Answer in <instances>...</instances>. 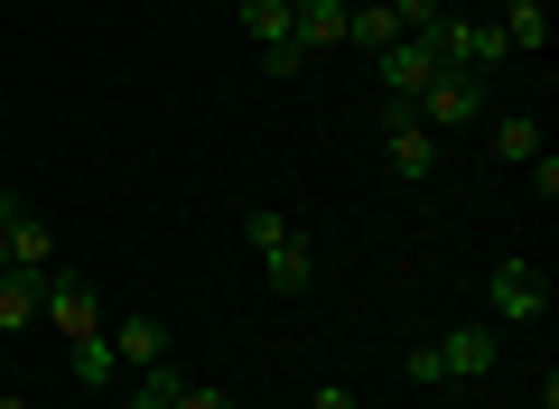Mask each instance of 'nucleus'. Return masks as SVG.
Here are the masks:
<instances>
[{
	"instance_id": "1",
	"label": "nucleus",
	"mask_w": 559,
	"mask_h": 409,
	"mask_svg": "<svg viewBox=\"0 0 559 409\" xmlns=\"http://www.w3.org/2000/svg\"><path fill=\"white\" fill-rule=\"evenodd\" d=\"M242 233H252V252H261V279H271L280 298H299L308 279H318V242H308L289 215H280V205H242Z\"/></svg>"
},
{
	"instance_id": "2",
	"label": "nucleus",
	"mask_w": 559,
	"mask_h": 409,
	"mask_svg": "<svg viewBox=\"0 0 559 409\" xmlns=\"http://www.w3.org/2000/svg\"><path fill=\"white\" fill-rule=\"evenodd\" d=\"M429 28H439V20H429ZM429 28H401V38L373 57V65H382V103H392V112H411V103L448 75V65H439V38H429Z\"/></svg>"
},
{
	"instance_id": "3",
	"label": "nucleus",
	"mask_w": 559,
	"mask_h": 409,
	"mask_svg": "<svg viewBox=\"0 0 559 409\" xmlns=\"http://www.w3.org/2000/svg\"><path fill=\"white\" fill-rule=\"evenodd\" d=\"M429 38H439V65H448V75H476V84L513 57V47H503V28H495V20H466V10H439V28H429Z\"/></svg>"
},
{
	"instance_id": "4",
	"label": "nucleus",
	"mask_w": 559,
	"mask_h": 409,
	"mask_svg": "<svg viewBox=\"0 0 559 409\" xmlns=\"http://www.w3.org/2000/svg\"><path fill=\"white\" fill-rule=\"evenodd\" d=\"M242 38H252L261 75H299V38H289V0H242Z\"/></svg>"
},
{
	"instance_id": "5",
	"label": "nucleus",
	"mask_w": 559,
	"mask_h": 409,
	"mask_svg": "<svg viewBox=\"0 0 559 409\" xmlns=\"http://www.w3.org/2000/svg\"><path fill=\"white\" fill-rule=\"evenodd\" d=\"M38 298H47V326L66 335V345H84V335H103V308H94V289H84L75 270H38Z\"/></svg>"
},
{
	"instance_id": "6",
	"label": "nucleus",
	"mask_w": 559,
	"mask_h": 409,
	"mask_svg": "<svg viewBox=\"0 0 559 409\" xmlns=\"http://www.w3.org/2000/svg\"><path fill=\"white\" fill-rule=\"evenodd\" d=\"M382 158H392V177L401 187H429V177H439V131H419V112H392V103H382Z\"/></svg>"
},
{
	"instance_id": "7",
	"label": "nucleus",
	"mask_w": 559,
	"mask_h": 409,
	"mask_svg": "<svg viewBox=\"0 0 559 409\" xmlns=\"http://www.w3.org/2000/svg\"><path fill=\"white\" fill-rule=\"evenodd\" d=\"M485 298H495V316H503V326H540V316H550V279H540L532 261H495Z\"/></svg>"
},
{
	"instance_id": "8",
	"label": "nucleus",
	"mask_w": 559,
	"mask_h": 409,
	"mask_svg": "<svg viewBox=\"0 0 559 409\" xmlns=\"http://www.w3.org/2000/svg\"><path fill=\"white\" fill-rule=\"evenodd\" d=\"M411 112H419V131H476V121H485V84L476 75H439Z\"/></svg>"
},
{
	"instance_id": "9",
	"label": "nucleus",
	"mask_w": 559,
	"mask_h": 409,
	"mask_svg": "<svg viewBox=\"0 0 559 409\" xmlns=\"http://www.w3.org/2000/svg\"><path fill=\"white\" fill-rule=\"evenodd\" d=\"M429 353H439V382H485L503 363L495 326H448V335H429Z\"/></svg>"
},
{
	"instance_id": "10",
	"label": "nucleus",
	"mask_w": 559,
	"mask_h": 409,
	"mask_svg": "<svg viewBox=\"0 0 559 409\" xmlns=\"http://www.w3.org/2000/svg\"><path fill=\"white\" fill-rule=\"evenodd\" d=\"M0 242H10V270H57V233H47L38 215H20V195H10V215H0Z\"/></svg>"
},
{
	"instance_id": "11",
	"label": "nucleus",
	"mask_w": 559,
	"mask_h": 409,
	"mask_svg": "<svg viewBox=\"0 0 559 409\" xmlns=\"http://www.w3.org/2000/svg\"><path fill=\"white\" fill-rule=\"evenodd\" d=\"M289 38H299V57L345 47V0H289Z\"/></svg>"
},
{
	"instance_id": "12",
	"label": "nucleus",
	"mask_w": 559,
	"mask_h": 409,
	"mask_svg": "<svg viewBox=\"0 0 559 409\" xmlns=\"http://www.w3.org/2000/svg\"><path fill=\"white\" fill-rule=\"evenodd\" d=\"M103 335H112V363H131V372L168 363V326L159 316H121V326H103Z\"/></svg>"
},
{
	"instance_id": "13",
	"label": "nucleus",
	"mask_w": 559,
	"mask_h": 409,
	"mask_svg": "<svg viewBox=\"0 0 559 409\" xmlns=\"http://www.w3.org/2000/svg\"><path fill=\"white\" fill-rule=\"evenodd\" d=\"M495 28H503L513 57H540V47H550V10H540V0H495Z\"/></svg>"
},
{
	"instance_id": "14",
	"label": "nucleus",
	"mask_w": 559,
	"mask_h": 409,
	"mask_svg": "<svg viewBox=\"0 0 559 409\" xmlns=\"http://www.w3.org/2000/svg\"><path fill=\"white\" fill-rule=\"evenodd\" d=\"M401 38V20H392V0H345V47H392Z\"/></svg>"
},
{
	"instance_id": "15",
	"label": "nucleus",
	"mask_w": 559,
	"mask_h": 409,
	"mask_svg": "<svg viewBox=\"0 0 559 409\" xmlns=\"http://www.w3.org/2000/svg\"><path fill=\"white\" fill-rule=\"evenodd\" d=\"M38 316H47L38 279H28V270H10V279H0V335H28V326H38Z\"/></svg>"
},
{
	"instance_id": "16",
	"label": "nucleus",
	"mask_w": 559,
	"mask_h": 409,
	"mask_svg": "<svg viewBox=\"0 0 559 409\" xmlns=\"http://www.w3.org/2000/svg\"><path fill=\"white\" fill-rule=\"evenodd\" d=\"M178 363H150V372H131V400H121V409H178Z\"/></svg>"
},
{
	"instance_id": "17",
	"label": "nucleus",
	"mask_w": 559,
	"mask_h": 409,
	"mask_svg": "<svg viewBox=\"0 0 559 409\" xmlns=\"http://www.w3.org/2000/svg\"><path fill=\"white\" fill-rule=\"evenodd\" d=\"M66 353H75V382H84V390H103V382L121 372V363H112V335H84V345H66Z\"/></svg>"
},
{
	"instance_id": "18",
	"label": "nucleus",
	"mask_w": 559,
	"mask_h": 409,
	"mask_svg": "<svg viewBox=\"0 0 559 409\" xmlns=\"http://www.w3.org/2000/svg\"><path fill=\"white\" fill-rule=\"evenodd\" d=\"M495 149L532 168V158H540V121H532V112H503V121H495Z\"/></svg>"
},
{
	"instance_id": "19",
	"label": "nucleus",
	"mask_w": 559,
	"mask_h": 409,
	"mask_svg": "<svg viewBox=\"0 0 559 409\" xmlns=\"http://www.w3.org/2000/svg\"><path fill=\"white\" fill-rule=\"evenodd\" d=\"M178 409H234V390H215V382H187V390H178Z\"/></svg>"
},
{
	"instance_id": "20",
	"label": "nucleus",
	"mask_w": 559,
	"mask_h": 409,
	"mask_svg": "<svg viewBox=\"0 0 559 409\" xmlns=\"http://www.w3.org/2000/svg\"><path fill=\"white\" fill-rule=\"evenodd\" d=\"M392 20L401 28H429V20H439V0H392Z\"/></svg>"
},
{
	"instance_id": "21",
	"label": "nucleus",
	"mask_w": 559,
	"mask_h": 409,
	"mask_svg": "<svg viewBox=\"0 0 559 409\" xmlns=\"http://www.w3.org/2000/svg\"><path fill=\"white\" fill-rule=\"evenodd\" d=\"M318 409H355V390H336V382H326V390H318Z\"/></svg>"
},
{
	"instance_id": "22",
	"label": "nucleus",
	"mask_w": 559,
	"mask_h": 409,
	"mask_svg": "<svg viewBox=\"0 0 559 409\" xmlns=\"http://www.w3.org/2000/svg\"><path fill=\"white\" fill-rule=\"evenodd\" d=\"M522 409H559V382H540V390H532V400H522Z\"/></svg>"
},
{
	"instance_id": "23",
	"label": "nucleus",
	"mask_w": 559,
	"mask_h": 409,
	"mask_svg": "<svg viewBox=\"0 0 559 409\" xmlns=\"http://www.w3.org/2000/svg\"><path fill=\"white\" fill-rule=\"evenodd\" d=\"M0 279H10V242H0Z\"/></svg>"
},
{
	"instance_id": "24",
	"label": "nucleus",
	"mask_w": 559,
	"mask_h": 409,
	"mask_svg": "<svg viewBox=\"0 0 559 409\" xmlns=\"http://www.w3.org/2000/svg\"><path fill=\"white\" fill-rule=\"evenodd\" d=\"M0 409H28V400H0Z\"/></svg>"
},
{
	"instance_id": "25",
	"label": "nucleus",
	"mask_w": 559,
	"mask_h": 409,
	"mask_svg": "<svg viewBox=\"0 0 559 409\" xmlns=\"http://www.w3.org/2000/svg\"><path fill=\"white\" fill-rule=\"evenodd\" d=\"M0 215H10V195H0Z\"/></svg>"
}]
</instances>
